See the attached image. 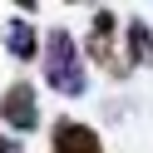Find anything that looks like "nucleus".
<instances>
[{"mask_svg": "<svg viewBox=\"0 0 153 153\" xmlns=\"http://www.w3.org/2000/svg\"><path fill=\"white\" fill-rule=\"evenodd\" d=\"M45 84H50L54 94H64V99H79L84 89H89V79H84V59H79V45H74L69 30H50L45 35Z\"/></svg>", "mask_w": 153, "mask_h": 153, "instance_id": "1", "label": "nucleus"}, {"mask_svg": "<svg viewBox=\"0 0 153 153\" xmlns=\"http://www.w3.org/2000/svg\"><path fill=\"white\" fill-rule=\"evenodd\" d=\"M0 119H5V128H15V133H35L40 128V94H35L30 79H15L10 89L0 94Z\"/></svg>", "mask_w": 153, "mask_h": 153, "instance_id": "2", "label": "nucleus"}, {"mask_svg": "<svg viewBox=\"0 0 153 153\" xmlns=\"http://www.w3.org/2000/svg\"><path fill=\"white\" fill-rule=\"evenodd\" d=\"M50 148H54V153H104V143H99V133H94L89 123H79V119H54Z\"/></svg>", "mask_w": 153, "mask_h": 153, "instance_id": "3", "label": "nucleus"}, {"mask_svg": "<svg viewBox=\"0 0 153 153\" xmlns=\"http://www.w3.org/2000/svg\"><path fill=\"white\" fill-rule=\"evenodd\" d=\"M114 35H119V15H114V10H99L94 25H89V59L114 64ZM114 69H119V64H114Z\"/></svg>", "mask_w": 153, "mask_h": 153, "instance_id": "4", "label": "nucleus"}, {"mask_svg": "<svg viewBox=\"0 0 153 153\" xmlns=\"http://www.w3.org/2000/svg\"><path fill=\"white\" fill-rule=\"evenodd\" d=\"M5 50H10L15 59H35V54H45V50H40V35H35V25L25 20V15H15V20L5 25Z\"/></svg>", "mask_w": 153, "mask_h": 153, "instance_id": "5", "label": "nucleus"}, {"mask_svg": "<svg viewBox=\"0 0 153 153\" xmlns=\"http://www.w3.org/2000/svg\"><path fill=\"white\" fill-rule=\"evenodd\" d=\"M123 45H128V69L133 64H153V35H148V25L138 15L123 25Z\"/></svg>", "mask_w": 153, "mask_h": 153, "instance_id": "6", "label": "nucleus"}, {"mask_svg": "<svg viewBox=\"0 0 153 153\" xmlns=\"http://www.w3.org/2000/svg\"><path fill=\"white\" fill-rule=\"evenodd\" d=\"M0 153H20V138L15 133H0Z\"/></svg>", "mask_w": 153, "mask_h": 153, "instance_id": "7", "label": "nucleus"}]
</instances>
